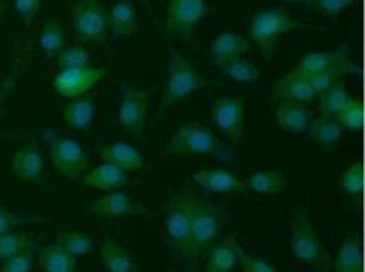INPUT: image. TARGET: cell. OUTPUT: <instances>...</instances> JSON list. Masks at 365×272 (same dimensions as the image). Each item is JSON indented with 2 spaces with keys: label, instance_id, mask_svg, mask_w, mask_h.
I'll use <instances>...</instances> for the list:
<instances>
[{
  "label": "cell",
  "instance_id": "d6a6232c",
  "mask_svg": "<svg viewBox=\"0 0 365 272\" xmlns=\"http://www.w3.org/2000/svg\"><path fill=\"white\" fill-rule=\"evenodd\" d=\"M219 68L230 79L239 83H253L261 77V70L253 62L245 61L242 57H237V59L230 61Z\"/></svg>",
  "mask_w": 365,
  "mask_h": 272
},
{
  "label": "cell",
  "instance_id": "ba28073f",
  "mask_svg": "<svg viewBox=\"0 0 365 272\" xmlns=\"http://www.w3.org/2000/svg\"><path fill=\"white\" fill-rule=\"evenodd\" d=\"M73 31L85 43H105L108 38V13L99 0H79L71 9Z\"/></svg>",
  "mask_w": 365,
  "mask_h": 272
},
{
  "label": "cell",
  "instance_id": "277c9868",
  "mask_svg": "<svg viewBox=\"0 0 365 272\" xmlns=\"http://www.w3.org/2000/svg\"><path fill=\"white\" fill-rule=\"evenodd\" d=\"M297 70L310 77L316 94L325 90L329 85L339 82L344 75L361 73L359 66L351 61L349 46H339L338 50L333 51L307 54L297 65Z\"/></svg>",
  "mask_w": 365,
  "mask_h": 272
},
{
  "label": "cell",
  "instance_id": "e0dca14e",
  "mask_svg": "<svg viewBox=\"0 0 365 272\" xmlns=\"http://www.w3.org/2000/svg\"><path fill=\"white\" fill-rule=\"evenodd\" d=\"M99 157L125 172H136L145 168V160L136 147L127 142L107 143L98 148Z\"/></svg>",
  "mask_w": 365,
  "mask_h": 272
},
{
  "label": "cell",
  "instance_id": "1f68e13d",
  "mask_svg": "<svg viewBox=\"0 0 365 272\" xmlns=\"http://www.w3.org/2000/svg\"><path fill=\"white\" fill-rule=\"evenodd\" d=\"M34 245L36 240L31 232H6V234L0 236V261L4 263V261L22 254L30 248H34Z\"/></svg>",
  "mask_w": 365,
  "mask_h": 272
},
{
  "label": "cell",
  "instance_id": "7bdbcfd3",
  "mask_svg": "<svg viewBox=\"0 0 365 272\" xmlns=\"http://www.w3.org/2000/svg\"><path fill=\"white\" fill-rule=\"evenodd\" d=\"M11 79H13V75H11V77H8L6 83L2 86V88H0V115H2V106H4L5 100H6L8 93H9V88H11Z\"/></svg>",
  "mask_w": 365,
  "mask_h": 272
},
{
  "label": "cell",
  "instance_id": "ffe728a7",
  "mask_svg": "<svg viewBox=\"0 0 365 272\" xmlns=\"http://www.w3.org/2000/svg\"><path fill=\"white\" fill-rule=\"evenodd\" d=\"M248 51L250 42L245 37L235 33H222L210 45V61L219 68L230 61L242 57Z\"/></svg>",
  "mask_w": 365,
  "mask_h": 272
},
{
  "label": "cell",
  "instance_id": "8d00e7d4",
  "mask_svg": "<svg viewBox=\"0 0 365 272\" xmlns=\"http://www.w3.org/2000/svg\"><path fill=\"white\" fill-rule=\"evenodd\" d=\"M339 187L342 192L351 197H361L364 192V163L354 162L345 169L339 180Z\"/></svg>",
  "mask_w": 365,
  "mask_h": 272
},
{
  "label": "cell",
  "instance_id": "f35d334b",
  "mask_svg": "<svg viewBox=\"0 0 365 272\" xmlns=\"http://www.w3.org/2000/svg\"><path fill=\"white\" fill-rule=\"evenodd\" d=\"M237 258L244 272H277L267 260L250 254V252L244 251L241 246L237 248Z\"/></svg>",
  "mask_w": 365,
  "mask_h": 272
},
{
  "label": "cell",
  "instance_id": "52a82bcc",
  "mask_svg": "<svg viewBox=\"0 0 365 272\" xmlns=\"http://www.w3.org/2000/svg\"><path fill=\"white\" fill-rule=\"evenodd\" d=\"M195 197L191 194L171 196L165 212V232L170 248L184 258L188 249L191 221H193Z\"/></svg>",
  "mask_w": 365,
  "mask_h": 272
},
{
  "label": "cell",
  "instance_id": "603a6c76",
  "mask_svg": "<svg viewBox=\"0 0 365 272\" xmlns=\"http://www.w3.org/2000/svg\"><path fill=\"white\" fill-rule=\"evenodd\" d=\"M128 183V174L110 163L99 164V167H96L90 172H86L83 177L85 187L105 192L118 191L122 187H127Z\"/></svg>",
  "mask_w": 365,
  "mask_h": 272
},
{
  "label": "cell",
  "instance_id": "cb8c5ba5",
  "mask_svg": "<svg viewBox=\"0 0 365 272\" xmlns=\"http://www.w3.org/2000/svg\"><path fill=\"white\" fill-rule=\"evenodd\" d=\"M276 120L279 128L290 134H302L312 120V111L305 105L284 102L276 110Z\"/></svg>",
  "mask_w": 365,
  "mask_h": 272
},
{
  "label": "cell",
  "instance_id": "4dcf8cb0",
  "mask_svg": "<svg viewBox=\"0 0 365 272\" xmlns=\"http://www.w3.org/2000/svg\"><path fill=\"white\" fill-rule=\"evenodd\" d=\"M319 95V113L325 117H334L338 114L347 100L350 99L345 85L339 80L327 86L325 90L318 93Z\"/></svg>",
  "mask_w": 365,
  "mask_h": 272
},
{
  "label": "cell",
  "instance_id": "f6af8a7d",
  "mask_svg": "<svg viewBox=\"0 0 365 272\" xmlns=\"http://www.w3.org/2000/svg\"><path fill=\"white\" fill-rule=\"evenodd\" d=\"M2 2H8V0H2Z\"/></svg>",
  "mask_w": 365,
  "mask_h": 272
},
{
  "label": "cell",
  "instance_id": "f1b7e54d",
  "mask_svg": "<svg viewBox=\"0 0 365 272\" xmlns=\"http://www.w3.org/2000/svg\"><path fill=\"white\" fill-rule=\"evenodd\" d=\"M245 183L247 189L250 188L257 194H264V196H277L287 189V177L282 172L273 169L257 171L245 179Z\"/></svg>",
  "mask_w": 365,
  "mask_h": 272
},
{
  "label": "cell",
  "instance_id": "7a4b0ae2",
  "mask_svg": "<svg viewBox=\"0 0 365 272\" xmlns=\"http://www.w3.org/2000/svg\"><path fill=\"white\" fill-rule=\"evenodd\" d=\"M162 155H208L220 162H232L233 151L200 122H188L171 135Z\"/></svg>",
  "mask_w": 365,
  "mask_h": 272
},
{
  "label": "cell",
  "instance_id": "ee69618b",
  "mask_svg": "<svg viewBox=\"0 0 365 272\" xmlns=\"http://www.w3.org/2000/svg\"><path fill=\"white\" fill-rule=\"evenodd\" d=\"M284 2L294 4V5H307V0H284Z\"/></svg>",
  "mask_w": 365,
  "mask_h": 272
},
{
  "label": "cell",
  "instance_id": "f546056e",
  "mask_svg": "<svg viewBox=\"0 0 365 272\" xmlns=\"http://www.w3.org/2000/svg\"><path fill=\"white\" fill-rule=\"evenodd\" d=\"M39 46L48 59H56L65 48V31L59 19L48 17L39 34Z\"/></svg>",
  "mask_w": 365,
  "mask_h": 272
},
{
  "label": "cell",
  "instance_id": "8992f818",
  "mask_svg": "<svg viewBox=\"0 0 365 272\" xmlns=\"http://www.w3.org/2000/svg\"><path fill=\"white\" fill-rule=\"evenodd\" d=\"M290 246L294 257L302 263L325 271L330 261L329 251L325 249L312 225L309 214L304 208H296L290 220Z\"/></svg>",
  "mask_w": 365,
  "mask_h": 272
},
{
  "label": "cell",
  "instance_id": "7402d4cb",
  "mask_svg": "<svg viewBox=\"0 0 365 272\" xmlns=\"http://www.w3.org/2000/svg\"><path fill=\"white\" fill-rule=\"evenodd\" d=\"M108 33L114 38L131 37L138 33V11L133 0H119L108 13Z\"/></svg>",
  "mask_w": 365,
  "mask_h": 272
},
{
  "label": "cell",
  "instance_id": "74e56055",
  "mask_svg": "<svg viewBox=\"0 0 365 272\" xmlns=\"http://www.w3.org/2000/svg\"><path fill=\"white\" fill-rule=\"evenodd\" d=\"M356 2L358 0H307V5L322 16L336 19Z\"/></svg>",
  "mask_w": 365,
  "mask_h": 272
},
{
  "label": "cell",
  "instance_id": "484cf974",
  "mask_svg": "<svg viewBox=\"0 0 365 272\" xmlns=\"http://www.w3.org/2000/svg\"><path fill=\"white\" fill-rule=\"evenodd\" d=\"M334 272H364L362 243L358 232L344 240L334 260Z\"/></svg>",
  "mask_w": 365,
  "mask_h": 272
},
{
  "label": "cell",
  "instance_id": "83f0119b",
  "mask_svg": "<svg viewBox=\"0 0 365 272\" xmlns=\"http://www.w3.org/2000/svg\"><path fill=\"white\" fill-rule=\"evenodd\" d=\"M41 266L43 272H74L76 257L66 251L62 243L56 239L51 245H46L41 251Z\"/></svg>",
  "mask_w": 365,
  "mask_h": 272
},
{
  "label": "cell",
  "instance_id": "60d3db41",
  "mask_svg": "<svg viewBox=\"0 0 365 272\" xmlns=\"http://www.w3.org/2000/svg\"><path fill=\"white\" fill-rule=\"evenodd\" d=\"M42 0H13V6L17 17L28 26L34 22L41 11Z\"/></svg>",
  "mask_w": 365,
  "mask_h": 272
},
{
  "label": "cell",
  "instance_id": "4fadbf2b",
  "mask_svg": "<svg viewBox=\"0 0 365 272\" xmlns=\"http://www.w3.org/2000/svg\"><path fill=\"white\" fill-rule=\"evenodd\" d=\"M244 97H220L211 106V122L233 142L244 137Z\"/></svg>",
  "mask_w": 365,
  "mask_h": 272
},
{
  "label": "cell",
  "instance_id": "d6986e66",
  "mask_svg": "<svg viewBox=\"0 0 365 272\" xmlns=\"http://www.w3.org/2000/svg\"><path fill=\"white\" fill-rule=\"evenodd\" d=\"M239 228L207 252L205 272H233L239 263L237 258Z\"/></svg>",
  "mask_w": 365,
  "mask_h": 272
},
{
  "label": "cell",
  "instance_id": "30bf717a",
  "mask_svg": "<svg viewBox=\"0 0 365 272\" xmlns=\"http://www.w3.org/2000/svg\"><path fill=\"white\" fill-rule=\"evenodd\" d=\"M153 90H138L123 85L120 90V102L118 119L122 128L140 137L148 117V106Z\"/></svg>",
  "mask_w": 365,
  "mask_h": 272
},
{
  "label": "cell",
  "instance_id": "5bb4252c",
  "mask_svg": "<svg viewBox=\"0 0 365 272\" xmlns=\"http://www.w3.org/2000/svg\"><path fill=\"white\" fill-rule=\"evenodd\" d=\"M316 90L310 77L301 70H292L276 80L272 90V99L274 103L293 102L301 105H310L316 99Z\"/></svg>",
  "mask_w": 365,
  "mask_h": 272
},
{
  "label": "cell",
  "instance_id": "2e32d148",
  "mask_svg": "<svg viewBox=\"0 0 365 272\" xmlns=\"http://www.w3.org/2000/svg\"><path fill=\"white\" fill-rule=\"evenodd\" d=\"M11 169L16 179L24 183H41L45 177L43 155L36 140L17 150L11 160Z\"/></svg>",
  "mask_w": 365,
  "mask_h": 272
},
{
  "label": "cell",
  "instance_id": "b9f144b4",
  "mask_svg": "<svg viewBox=\"0 0 365 272\" xmlns=\"http://www.w3.org/2000/svg\"><path fill=\"white\" fill-rule=\"evenodd\" d=\"M26 221H30L28 219L19 216V214L9 211L4 206H0V236L6 234V232L16 231L17 226L25 225Z\"/></svg>",
  "mask_w": 365,
  "mask_h": 272
},
{
  "label": "cell",
  "instance_id": "ab89813d",
  "mask_svg": "<svg viewBox=\"0 0 365 272\" xmlns=\"http://www.w3.org/2000/svg\"><path fill=\"white\" fill-rule=\"evenodd\" d=\"M34 266V248L4 261L0 272H31Z\"/></svg>",
  "mask_w": 365,
  "mask_h": 272
},
{
  "label": "cell",
  "instance_id": "9a60e30c",
  "mask_svg": "<svg viewBox=\"0 0 365 272\" xmlns=\"http://www.w3.org/2000/svg\"><path fill=\"white\" fill-rule=\"evenodd\" d=\"M88 214L99 219H119L145 214V206L134 199L130 192L125 191H111L103 197L98 199L86 208Z\"/></svg>",
  "mask_w": 365,
  "mask_h": 272
},
{
  "label": "cell",
  "instance_id": "7c38bea8",
  "mask_svg": "<svg viewBox=\"0 0 365 272\" xmlns=\"http://www.w3.org/2000/svg\"><path fill=\"white\" fill-rule=\"evenodd\" d=\"M50 157L54 169L68 180L81 177L90 164V157L82 145L68 137H57L51 143Z\"/></svg>",
  "mask_w": 365,
  "mask_h": 272
},
{
  "label": "cell",
  "instance_id": "836d02e7",
  "mask_svg": "<svg viewBox=\"0 0 365 272\" xmlns=\"http://www.w3.org/2000/svg\"><path fill=\"white\" fill-rule=\"evenodd\" d=\"M91 57L86 48L81 43H73L65 46L63 50L56 56V65L59 70H73V68L91 66Z\"/></svg>",
  "mask_w": 365,
  "mask_h": 272
},
{
  "label": "cell",
  "instance_id": "d4e9b609",
  "mask_svg": "<svg viewBox=\"0 0 365 272\" xmlns=\"http://www.w3.org/2000/svg\"><path fill=\"white\" fill-rule=\"evenodd\" d=\"M305 132L309 134V139L318 145L321 150L331 151L342 139L344 130L336 123L333 117L319 115V117H314L310 120L309 128H307Z\"/></svg>",
  "mask_w": 365,
  "mask_h": 272
},
{
  "label": "cell",
  "instance_id": "ac0fdd59",
  "mask_svg": "<svg viewBox=\"0 0 365 272\" xmlns=\"http://www.w3.org/2000/svg\"><path fill=\"white\" fill-rule=\"evenodd\" d=\"M197 187L210 192L228 194L242 192L247 189L245 179L237 177L236 174L225 169H200L191 176Z\"/></svg>",
  "mask_w": 365,
  "mask_h": 272
},
{
  "label": "cell",
  "instance_id": "e575fe53",
  "mask_svg": "<svg viewBox=\"0 0 365 272\" xmlns=\"http://www.w3.org/2000/svg\"><path fill=\"white\" fill-rule=\"evenodd\" d=\"M56 239L59 240L62 243V246L74 257L86 256L94 251V243L91 237L81 231H59Z\"/></svg>",
  "mask_w": 365,
  "mask_h": 272
},
{
  "label": "cell",
  "instance_id": "8fae6325",
  "mask_svg": "<svg viewBox=\"0 0 365 272\" xmlns=\"http://www.w3.org/2000/svg\"><path fill=\"white\" fill-rule=\"evenodd\" d=\"M105 68L85 66L73 70H59L53 79V88L57 95L66 100L78 99L88 94L105 75Z\"/></svg>",
  "mask_w": 365,
  "mask_h": 272
},
{
  "label": "cell",
  "instance_id": "6da1fadb",
  "mask_svg": "<svg viewBox=\"0 0 365 272\" xmlns=\"http://www.w3.org/2000/svg\"><path fill=\"white\" fill-rule=\"evenodd\" d=\"M210 83L211 80L207 75L200 74L184 56L176 51L175 46L170 45L168 77L165 86H163V93L158 105L155 120H159L162 114H165V111L173 108L175 105L187 100L196 91L207 88Z\"/></svg>",
  "mask_w": 365,
  "mask_h": 272
},
{
  "label": "cell",
  "instance_id": "9c48e42d",
  "mask_svg": "<svg viewBox=\"0 0 365 272\" xmlns=\"http://www.w3.org/2000/svg\"><path fill=\"white\" fill-rule=\"evenodd\" d=\"M204 14L205 0H170L165 23L167 42L190 38Z\"/></svg>",
  "mask_w": 365,
  "mask_h": 272
},
{
  "label": "cell",
  "instance_id": "5b68a950",
  "mask_svg": "<svg viewBox=\"0 0 365 272\" xmlns=\"http://www.w3.org/2000/svg\"><path fill=\"white\" fill-rule=\"evenodd\" d=\"M299 28H309V25L293 19L287 8L274 6L255 14L250 22L248 34L264 57H272L276 53L281 37Z\"/></svg>",
  "mask_w": 365,
  "mask_h": 272
},
{
  "label": "cell",
  "instance_id": "44dd1931",
  "mask_svg": "<svg viewBox=\"0 0 365 272\" xmlns=\"http://www.w3.org/2000/svg\"><path fill=\"white\" fill-rule=\"evenodd\" d=\"M96 105L91 94H85L78 99H71L63 105L62 120L70 130L74 131H88L94 119Z\"/></svg>",
  "mask_w": 365,
  "mask_h": 272
},
{
  "label": "cell",
  "instance_id": "d590c367",
  "mask_svg": "<svg viewBox=\"0 0 365 272\" xmlns=\"http://www.w3.org/2000/svg\"><path fill=\"white\" fill-rule=\"evenodd\" d=\"M342 130L362 131L364 128V106L356 99H349L344 108L333 117Z\"/></svg>",
  "mask_w": 365,
  "mask_h": 272
},
{
  "label": "cell",
  "instance_id": "3957f363",
  "mask_svg": "<svg viewBox=\"0 0 365 272\" xmlns=\"http://www.w3.org/2000/svg\"><path fill=\"white\" fill-rule=\"evenodd\" d=\"M225 221V212L219 206L208 200L195 197L190 243L184 257L190 265H196L199 258L207 256V252L216 245Z\"/></svg>",
  "mask_w": 365,
  "mask_h": 272
},
{
  "label": "cell",
  "instance_id": "4316f807",
  "mask_svg": "<svg viewBox=\"0 0 365 272\" xmlns=\"http://www.w3.org/2000/svg\"><path fill=\"white\" fill-rule=\"evenodd\" d=\"M101 260L107 272H133L136 269V265H134L127 249H123L111 237H105L102 241Z\"/></svg>",
  "mask_w": 365,
  "mask_h": 272
}]
</instances>
